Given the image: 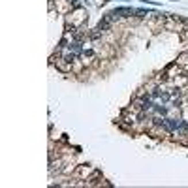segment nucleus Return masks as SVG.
I'll return each mask as SVG.
<instances>
[{
  "instance_id": "obj_1",
  "label": "nucleus",
  "mask_w": 188,
  "mask_h": 188,
  "mask_svg": "<svg viewBox=\"0 0 188 188\" xmlns=\"http://www.w3.org/2000/svg\"><path fill=\"white\" fill-rule=\"evenodd\" d=\"M113 15H119L120 19H126V17H132V13H136V10L130 8V6H119V8L111 10Z\"/></svg>"
},
{
  "instance_id": "obj_2",
  "label": "nucleus",
  "mask_w": 188,
  "mask_h": 188,
  "mask_svg": "<svg viewBox=\"0 0 188 188\" xmlns=\"http://www.w3.org/2000/svg\"><path fill=\"white\" fill-rule=\"evenodd\" d=\"M152 111H154V113H158V115H162V117H168V107H166V105L164 104H154V105H152Z\"/></svg>"
},
{
  "instance_id": "obj_3",
  "label": "nucleus",
  "mask_w": 188,
  "mask_h": 188,
  "mask_svg": "<svg viewBox=\"0 0 188 188\" xmlns=\"http://www.w3.org/2000/svg\"><path fill=\"white\" fill-rule=\"evenodd\" d=\"M136 13H137V17H145V15H149V12H145V10H136Z\"/></svg>"
}]
</instances>
